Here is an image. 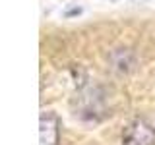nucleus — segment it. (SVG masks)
<instances>
[{
  "label": "nucleus",
  "instance_id": "nucleus-1",
  "mask_svg": "<svg viewBox=\"0 0 155 145\" xmlns=\"http://www.w3.org/2000/svg\"><path fill=\"white\" fill-rule=\"evenodd\" d=\"M124 141L128 145H155V130L143 120H136L126 128Z\"/></svg>",
  "mask_w": 155,
  "mask_h": 145
},
{
  "label": "nucleus",
  "instance_id": "nucleus-2",
  "mask_svg": "<svg viewBox=\"0 0 155 145\" xmlns=\"http://www.w3.org/2000/svg\"><path fill=\"white\" fill-rule=\"evenodd\" d=\"M58 134H60V124L58 118L51 112L41 114V124H39V135H41V145H58Z\"/></svg>",
  "mask_w": 155,
  "mask_h": 145
}]
</instances>
